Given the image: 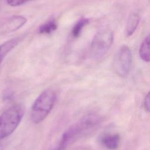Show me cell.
<instances>
[{
  "instance_id": "3",
  "label": "cell",
  "mask_w": 150,
  "mask_h": 150,
  "mask_svg": "<svg viewBox=\"0 0 150 150\" xmlns=\"http://www.w3.org/2000/svg\"><path fill=\"white\" fill-rule=\"evenodd\" d=\"M24 110L19 104L13 105L0 115V139L11 135L19 125Z\"/></svg>"
},
{
  "instance_id": "5",
  "label": "cell",
  "mask_w": 150,
  "mask_h": 150,
  "mask_svg": "<svg viewBox=\"0 0 150 150\" xmlns=\"http://www.w3.org/2000/svg\"><path fill=\"white\" fill-rule=\"evenodd\" d=\"M132 64V53L126 45L121 46L117 52L113 61V69L115 73L121 77H126Z\"/></svg>"
},
{
  "instance_id": "10",
  "label": "cell",
  "mask_w": 150,
  "mask_h": 150,
  "mask_svg": "<svg viewBox=\"0 0 150 150\" xmlns=\"http://www.w3.org/2000/svg\"><path fill=\"white\" fill-rule=\"evenodd\" d=\"M139 56L145 62H150V34L142 41L139 50Z\"/></svg>"
},
{
  "instance_id": "2",
  "label": "cell",
  "mask_w": 150,
  "mask_h": 150,
  "mask_svg": "<svg viewBox=\"0 0 150 150\" xmlns=\"http://www.w3.org/2000/svg\"><path fill=\"white\" fill-rule=\"evenodd\" d=\"M57 99V93L51 88L43 91L34 101L30 112L31 121L35 124L42 122L53 109Z\"/></svg>"
},
{
  "instance_id": "13",
  "label": "cell",
  "mask_w": 150,
  "mask_h": 150,
  "mask_svg": "<svg viewBox=\"0 0 150 150\" xmlns=\"http://www.w3.org/2000/svg\"><path fill=\"white\" fill-rule=\"evenodd\" d=\"M30 0H6L8 4L11 6H18Z\"/></svg>"
},
{
  "instance_id": "9",
  "label": "cell",
  "mask_w": 150,
  "mask_h": 150,
  "mask_svg": "<svg viewBox=\"0 0 150 150\" xmlns=\"http://www.w3.org/2000/svg\"><path fill=\"white\" fill-rule=\"evenodd\" d=\"M26 22V19L22 16H14L8 20L5 24V29L7 31L15 30L22 27Z\"/></svg>"
},
{
  "instance_id": "6",
  "label": "cell",
  "mask_w": 150,
  "mask_h": 150,
  "mask_svg": "<svg viewBox=\"0 0 150 150\" xmlns=\"http://www.w3.org/2000/svg\"><path fill=\"white\" fill-rule=\"evenodd\" d=\"M100 141L101 145L107 149L115 150L120 145V136L118 134H104L101 136Z\"/></svg>"
},
{
  "instance_id": "7",
  "label": "cell",
  "mask_w": 150,
  "mask_h": 150,
  "mask_svg": "<svg viewBox=\"0 0 150 150\" xmlns=\"http://www.w3.org/2000/svg\"><path fill=\"white\" fill-rule=\"evenodd\" d=\"M21 38H15L0 45V67L5 56L19 44Z\"/></svg>"
},
{
  "instance_id": "8",
  "label": "cell",
  "mask_w": 150,
  "mask_h": 150,
  "mask_svg": "<svg viewBox=\"0 0 150 150\" xmlns=\"http://www.w3.org/2000/svg\"><path fill=\"white\" fill-rule=\"evenodd\" d=\"M139 22V16L137 13L131 14L127 21L125 26V34L127 36H131L137 29Z\"/></svg>"
},
{
  "instance_id": "1",
  "label": "cell",
  "mask_w": 150,
  "mask_h": 150,
  "mask_svg": "<svg viewBox=\"0 0 150 150\" xmlns=\"http://www.w3.org/2000/svg\"><path fill=\"white\" fill-rule=\"evenodd\" d=\"M102 118L96 114L86 115L71 125L63 134L55 150H65L78 139L94 131L100 125Z\"/></svg>"
},
{
  "instance_id": "4",
  "label": "cell",
  "mask_w": 150,
  "mask_h": 150,
  "mask_svg": "<svg viewBox=\"0 0 150 150\" xmlns=\"http://www.w3.org/2000/svg\"><path fill=\"white\" fill-rule=\"evenodd\" d=\"M114 40L113 33L109 30L98 32L91 45V54L95 59L103 57L110 49Z\"/></svg>"
},
{
  "instance_id": "14",
  "label": "cell",
  "mask_w": 150,
  "mask_h": 150,
  "mask_svg": "<svg viewBox=\"0 0 150 150\" xmlns=\"http://www.w3.org/2000/svg\"><path fill=\"white\" fill-rule=\"evenodd\" d=\"M144 107L146 112H150V91L146 95L144 101Z\"/></svg>"
},
{
  "instance_id": "12",
  "label": "cell",
  "mask_w": 150,
  "mask_h": 150,
  "mask_svg": "<svg viewBox=\"0 0 150 150\" xmlns=\"http://www.w3.org/2000/svg\"><path fill=\"white\" fill-rule=\"evenodd\" d=\"M88 19L86 18L80 19L73 27L71 35L74 38H77L81 33L83 29L88 23Z\"/></svg>"
},
{
  "instance_id": "11",
  "label": "cell",
  "mask_w": 150,
  "mask_h": 150,
  "mask_svg": "<svg viewBox=\"0 0 150 150\" xmlns=\"http://www.w3.org/2000/svg\"><path fill=\"white\" fill-rule=\"evenodd\" d=\"M57 25L54 19L50 20L39 27V32L40 33L49 34L57 29Z\"/></svg>"
},
{
  "instance_id": "15",
  "label": "cell",
  "mask_w": 150,
  "mask_h": 150,
  "mask_svg": "<svg viewBox=\"0 0 150 150\" xmlns=\"http://www.w3.org/2000/svg\"><path fill=\"white\" fill-rule=\"evenodd\" d=\"M4 149V148H3V146L2 145V144L0 142V150H3Z\"/></svg>"
}]
</instances>
